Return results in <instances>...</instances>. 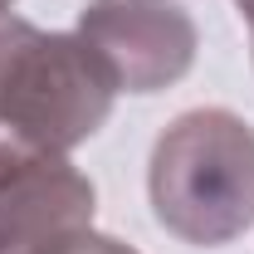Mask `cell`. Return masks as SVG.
<instances>
[{
	"instance_id": "obj_1",
	"label": "cell",
	"mask_w": 254,
	"mask_h": 254,
	"mask_svg": "<svg viewBox=\"0 0 254 254\" xmlns=\"http://www.w3.org/2000/svg\"><path fill=\"white\" fill-rule=\"evenodd\" d=\"M152 215L195 250H220L254 225V127L230 108H190L161 127L147 161Z\"/></svg>"
},
{
	"instance_id": "obj_2",
	"label": "cell",
	"mask_w": 254,
	"mask_h": 254,
	"mask_svg": "<svg viewBox=\"0 0 254 254\" xmlns=\"http://www.w3.org/2000/svg\"><path fill=\"white\" fill-rule=\"evenodd\" d=\"M118 83L78 34L0 15V137L68 157L113 118Z\"/></svg>"
},
{
	"instance_id": "obj_3",
	"label": "cell",
	"mask_w": 254,
	"mask_h": 254,
	"mask_svg": "<svg viewBox=\"0 0 254 254\" xmlns=\"http://www.w3.org/2000/svg\"><path fill=\"white\" fill-rule=\"evenodd\" d=\"M73 34L108 64L118 93H161L181 83L200 49L181 0H88Z\"/></svg>"
},
{
	"instance_id": "obj_7",
	"label": "cell",
	"mask_w": 254,
	"mask_h": 254,
	"mask_svg": "<svg viewBox=\"0 0 254 254\" xmlns=\"http://www.w3.org/2000/svg\"><path fill=\"white\" fill-rule=\"evenodd\" d=\"M10 5H15V0H0V15H10Z\"/></svg>"
},
{
	"instance_id": "obj_4",
	"label": "cell",
	"mask_w": 254,
	"mask_h": 254,
	"mask_svg": "<svg viewBox=\"0 0 254 254\" xmlns=\"http://www.w3.org/2000/svg\"><path fill=\"white\" fill-rule=\"evenodd\" d=\"M93 181L59 152L0 137V254H30L59 235L93 230Z\"/></svg>"
},
{
	"instance_id": "obj_6",
	"label": "cell",
	"mask_w": 254,
	"mask_h": 254,
	"mask_svg": "<svg viewBox=\"0 0 254 254\" xmlns=\"http://www.w3.org/2000/svg\"><path fill=\"white\" fill-rule=\"evenodd\" d=\"M235 10L245 15V25H250V39H254V0H235Z\"/></svg>"
},
{
	"instance_id": "obj_5",
	"label": "cell",
	"mask_w": 254,
	"mask_h": 254,
	"mask_svg": "<svg viewBox=\"0 0 254 254\" xmlns=\"http://www.w3.org/2000/svg\"><path fill=\"white\" fill-rule=\"evenodd\" d=\"M30 254H137V250L113 240V235H98V230H73V235H59V240H49Z\"/></svg>"
}]
</instances>
